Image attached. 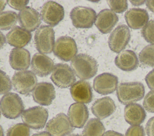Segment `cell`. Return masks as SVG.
Here are the masks:
<instances>
[{
	"instance_id": "1",
	"label": "cell",
	"mask_w": 154,
	"mask_h": 136,
	"mask_svg": "<svg viewBox=\"0 0 154 136\" xmlns=\"http://www.w3.org/2000/svg\"><path fill=\"white\" fill-rule=\"evenodd\" d=\"M71 67L75 74L81 79L92 78L97 71V62L92 56L84 53L77 55L71 61Z\"/></svg>"
},
{
	"instance_id": "2",
	"label": "cell",
	"mask_w": 154,
	"mask_h": 136,
	"mask_svg": "<svg viewBox=\"0 0 154 136\" xmlns=\"http://www.w3.org/2000/svg\"><path fill=\"white\" fill-rule=\"evenodd\" d=\"M144 86L141 82L121 83L117 88V98L122 104L128 105L141 100L144 96Z\"/></svg>"
},
{
	"instance_id": "3",
	"label": "cell",
	"mask_w": 154,
	"mask_h": 136,
	"mask_svg": "<svg viewBox=\"0 0 154 136\" xmlns=\"http://www.w3.org/2000/svg\"><path fill=\"white\" fill-rule=\"evenodd\" d=\"M0 108L4 116L8 119H14L22 114L24 105L21 98L17 93L9 92L1 98Z\"/></svg>"
},
{
	"instance_id": "4",
	"label": "cell",
	"mask_w": 154,
	"mask_h": 136,
	"mask_svg": "<svg viewBox=\"0 0 154 136\" xmlns=\"http://www.w3.org/2000/svg\"><path fill=\"white\" fill-rule=\"evenodd\" d=\"M35 48L40 53H51L55 44V32L51 26L42 25L34 35Z\"/></svg>"
},
{
	"instance_id": "5",
	"label": "cell",
	"mask_w": 154,
	"mask_h": 136,
	"mask_svg": "<svg viewBox=\"0 0 154 136\" xmlns=\"http://www.w3.org/2000/svg\"><path fill=\"white\" fill-rule=\"evenodd\" d=\"M36 75L31 71L15 72L12 77V84L15 90L22 95H28L37 85Z\"/></svg>"
},
{
	"instance_id": "6",
	"label": "cell",
	"mask_w": 154,
	"mask_h": 136,
	"mask_svg": "<svg viewBox=\"0 0 154 136\" xmlns=\"http://www.w3.org/2000/svg\"><path fill=\"white\" fill-rule=\"evenodd\" d=\"M23 122L34 129L45 127L48 118V110L41 106H35L24 110L21 116Z\"/></svg>"
},
{
	"instance_id": "7",
	"label": "cell",
	"mask_w": 154,
	"mask_h": 136,
	"mask_svg": "<svg viewBox=\"0 0 154 136\" xmlns=\"http://www.w3.org/2000/svg\"><path fill=\"white\" fill-rule=\"evenodd\" d=\"M70 17L75 27L90 28L93 26L95 22L96 13L91 8L78 6L71 10Z\"/></svg>"
},
{
	"instance_id": "8",
	"label": "cell",
	"mask_w": 154,
	"mask_h": 136,
	"mask_svg": "<svg viewBox=\"0 0 154 136\" xmlns=\"http://www.w3.org/2000/svg\"><path fill=\"white\" fill-rule=\"evenodd\" d=\"M53 52L58 58L67 62L76 56L78 49L74 39L70 37L62 36L56 40Z\"/></svg>"
},
{
	"instance_id": "9",
	"label": "cell",
	"mask_w": 154,
	"mask_h": 136,
	"mask_svg": "<svg viewBox=\"0 0 154 136\" xmlns=\"http://www.w3.org/2000/svg\"><path fill=\"white\" fill-rule=\"evenodd\" d=\"M51 79L58 87L67 88L72 86L76 77L72 69L66 64H57L54 65Z\"/></svg>"
},
{
	"instance_id": "10",
	"label": "cell",
	"mask_w": 154,
	"mask_h": 136,
	"mask_svg": "<svg viewBox=\"0 0 154 136\" xmlns=\"http://www.w3.org/2000/svg\"><path fill=\"white\" fill-rule=\"evenodd\" d=\"M45 129L52 136H66L74 130L69 117L64 113H59L51 119Z\"/></svg>"
},
{
	"instance_id": "11",
	"label": "cell",
	"mask_w": 154,
	"mask_h": 136,
	"mask_svg": "<svg viewBox=\"0 0 154 136\" xmlns=\"http://www.w3.org/2000/svg\"><path fill=\"white\" fill-rule=\"evenodd\" d=\"M131 39L129 28L125 25H119L109 35L108 45L109 49L115 53H120L128 44Z\"/></svg>"
},
{
	"instance_id": "12",
	"label": "cell",
	"mask_w": 154,
	"mask_h": 136,
	"mask_svg": "<svg viewBox=\"0 0 154 136\" xmlns=\"http://www.w3.org/2000/svg\"><path fill=\"white\" fill-rule=\"evenodd\" d=\"M40 16L44 22L55 26L64 18V8L56 2L49 1L42 5Z\"/></svg>"
},
{
	"instance_id": "13",
	"label": "cell",
	"mask_w": 154,
	"mask_h": 136,
	"mask_svg": "<svg viewBox=\"0 0 154 136\" xmlns=\"http://www.w3.org/2000/svg\"><path fill=\"white\" fill-rule=\"evenodd\" d=\"M117 77L108 72L98 75L93 81L94 90L101 95H108L114 92L117 89Z\"/></svg>"
},
{
	"instance_id": "14",
	"label": "cell",
	"mask_w": 154,
	"mask_h": 136,
	"mask_svg": "<svg viewBox=\"0 0 154 136\" xmlns=\"http://www.w3.org/2000/svg\"><path fill=\"white\" fill-rule=\"evenodd\" d=\"M19 25L29 32L35 31L41 23V16L34 8L25 7L18 14Z\"/></svg>"
},
{
	"instance_id": "15",
	"label": "cell",
	"mask_w": 154,
	"mask_h": 136,
	"mask_svg": "<svg viewBox=\"0 0 154 136\" xmlns=\"http://www.w3.org/2000/svg\"><path fill=\"white\" fill-rule=\"evenodd\" d=\"M32 97L37 103L42 105H49L55 98V88L50 83H39L33 90Z\"/></svg>"
},
{
	"instance_id": "16",
	"label": "cell",
	"mask_w": 154,
	"mask_h": 136,
	"mask_svg": "<svg viewBox=\"0 0 154 136\" xmlns=\"http://www.w3.org/2000/svg\"><path fill=\"white\" fill-rule=\"evenodd\" d=\"M31 65V69L35 74L40 77H46L52 71L54 63L48 56L36 53L32 58Z\"/></svg>"
},
{
	"instance_id": "17",
	"label": "cell",
	"mask_w": 154,
	"mask_h": 136,
	"mask_svg": "<svg viewBox=\"0 0 154 136\" xmlns=\"http://www.w3.org/2000/svg\"><path fill=\"white\" fill-rule=\"evenodd\" d=\"M119 21L117 14L109 9L101 10L96 16L94 24L102 34L110 32Z\"/></svg>"
},
{
	"instance_id": "18",
	"label": "cell",
	"mask_w": 154,
	"mask_h": 136,
	"mask_svg": "<svg viewBox=\"0 0 154 136\" xmlns=\"http://www.w3.org/2000/svg\"><path fill=\"white\" fill-rule=\"evenodd\" d=\"M67 114L72 125L77 128H82L89 116L87 107L78 102L73 103L70 106Z\"/></svg>"
},
{
	"instance_id": "19",
	"label": "cell",
	"mask_w": 154,
	"mask_h": 136,
	"mask_svg": "<svg viewBox=\"0 0 154 136\" xmlns=\"http://www.w3.org/2000/svg\"><path fill=\"white\" fill-rule=\"evenodd\" d=\"M70 91L73 100L78 103L88 104L92 101L91 87L87 81H78L71 86Z\"/></svg>"
},
{
	"instance_id": "20",
	"label": "cell",
	"mask_w": 154,
	"mask_h": 136,
	"mask_svg": "<svg viewBox=\"0 0 154 136\" xmlns=\"http://www.w3.org/2000/svg\"><path fill=\"white\" fill-rule=\"evenodd\" d=\"M30 53L23 48H14L10 53L9 62L12 68L16 70L24 71L30 65Z\"/></svg>"
},
{
	"instance_id": "21",
	"label": "cell",
	"mask_w": 154,
	"mask_h": 136,
	"mask_svg": "<svg viewBox=\"0 0 154 136\" xmlns=\"http://www.w3.org/2000/svg\"><path fill=\"white\" fill-rule=\"evenodd\" d=\"M31 37L30 32L19 26L13 27L6 35L7 43L16 48H22L26 46L31 41Z\"/></svg>"
},
{
	"instance_id": "22",
	"label": "cell",
	"mask_w": 154,
	"mask_h": 136,
	"mask_svg": "<svg viewBox=\"0 0 154 136\" xmlns=\"http://www.w3.org/2000/svg\"><path fill=\"white\" fill-rule=\"evenodd\" d=\"M116 109L114 101L109 96L99 98L93 104L91 110L93 114L99 119L111 116Z\"/></svg>"
},
{
	"instance_id": "23",
	"label": "cell",
	"mask_w": 154,
	"mask_h": 136,
	"mask_svg": "<svg viewBox=\"0 0 154 136\" xmlns=\"http://www.w3.org/2000/svg\"><path fill=\"white\" fill-rule=\"evenodd\" d=\"M125 19L131 28L138 29L144 28L149 22V14L144 9L134 8L125 13Z\"/></svg>"
},
{
	"instance_id": "24",
	"label": "cell",
	"mask_w": 154,
	"mask_h": 136,
	"mask_svg": "<svg viewBox=\"0 0 154 136\" xmlns=\"http://www.w3.org/2000/svg\"><path fill=\"white\" fill-rule=\"evenodd\" d=\"M114 62L119 68L125 71L135 70L138 66V60L136 54L130 50L120 52L116 56Z\"/></svg>"
},
{
	"instance_id": "25",
	"label": "cell",
	"mask_w": 154,
	"mask_h": 136,
	"mask_svg": "<svg viewBox=\"0 0 154 136\" xmlns=\"http://www.w3.org/2000/svg\"><path fill=\"white\" fill-rule=\"evenodd\" d=\"M146 113L144 108L138 104H128L124 109V117L129 124L135 126L140 125L145 120Z\"/></svg>"
},
{
	"instance_id": "26",
	"label": "cell",
	"mask_w": 154,
	"mask_h": 136,
	"mask_svg": "<svg viewBox=\"0 0 154 136\" xmlns=\"http://www.w3.org/2000/svg\"><path fill=\"white\" fill-rule=\"evenodd\" d=\"M105 128L99 119L93 118L90 119L82 131V136H102Z\"/></svg>"
},
{
	"instance_id": "27",
	"label": "cell",
	"mask_w": 154,
	"mask_h": 136,
	"mask_svg": "<svg viewBox=\"0 0 154 136\" xmlns=\"http://www.w3.org/2000/svg\"><path fill=\"white\" fill-rule=\"evenodd\" d=\"M18 20L17 14L12 11L0 13V30H8L16 24Z\"/></svg>"
},
{
	"instance_id": "28",
	"label": "cell",
	"mask_w": 154,
	"mask_h": 136,
	"mask_svg": "<svg viewBox=\"0 0 154 136\" xmlns=\"http://www.w3.org/2000/svg\"><path fill=\"white\" fill-rule=\"evenodd\" d=\"M139 61L144 67H154V44L144 47L139 53Z\"/></svg>"
},
{
	"instance_id": "29",
	"label": "cell",
	"mask_w": 154,
	"mask_h": 136,
	"mask_svg": "<svg viewBox=\"0 0 154 136\" xmlns=\"http://www.w3.org/2000/svg\"><path fill=\"white\" fill-rule=\"evenodd\" d=\"M30 130L28 126L23 123H17L10 127L7 136H29Z\"/></svg>"
},
{
	"instance_id": "30",
	"label": "cell",
	"mask_w": 154,
	"mask_h": 136,
	"mask_svg": "<svg viewBox=\"0 0 154 136\" xmlns=\"http://www.w3.org/2000/svg\"><path fill=\"white\" fill-rule=\"evenodd\" d=\"M141 34L144 39L149 43L154 44V20H150L143 28Z\"/></svg>"
},
{
	"instance_id": "31",
	"label": "cell",
	"mask_w": 154,
	"mask_h": 136,
	"mask_svg": "<svg viewBox=\"0 0 154 136\" xmlns=\"http://www.w3.org/2000/svg\"><path fill=\"white\" fill-rule=\"evenodd\" d=\"M12 87V83L9 76L0 70V95L7 93Z\"/></svg>"
},
{
	"instance_id": "32",
	"label": "cell",
	"mask_w": 154,
	"mask_h": 136,
	"mask_svg": "<svg viewBox=\"0 0 154 136\" xmlns=\"http://www.w3.org/2000/svg\"><path fill=\"white\" fill-rule=\"evenodd\" d=\"M111 10L115 13H122L128 9V2L126 0L120 1H107Z\"/></svg>"
},
{
	"instance_id": "33",
	"label": "cell",
	"mask_w": 154,
	"mask_h": 136,
	"mask_svg": "<svg viewBox=\"0 0 154 136\" xmlns=\"http://www.w3.org/2000/svg\"><path fill=\"white\" fill-rule=\"evenodd\" d=\"M143 104L146 111L154 113V90H151L146 95Z\"/></svg>"
},
{
	"instance_id": "34",
	"label": "cell",
	"mask_w": 154,
	"mask_h": 136,
	"mask_svg": "<svg viewBox=\"0 0 154 136\" xmlns=\"http://www.w3.org/2000/svg\"><path fill=\"white\" fill-rule=\"evenodd\" d=\"M125 136H145L144 128L140 125L131 126L127 129Z\"/></svg>"
},
{
	"instance_id": "35",
	"label": "cell",
	"mask_w": 154,
	"mask_h": 136,
	"mask_svg": "<svg viewBox=\"0 0 154 136\" xmlns=\"http://www.w3.org/2000/svg\"><path fill=\"white\" fill-rule=\"evenodd\" d=\"M29 2V1L24 0V1H14V0H8L7 1L8 4L12 7L13 8L16 10H22Z\"/></svg>"
},
{
	"instance_id": "36",
	"label": "cell",
	"mask_w": 154,
	"mask_h": 136,
	"mask_svg": "<svg viewBox=\"0 0 154 136\" xmlns=\"http://www.w3.org/2000/svg\"><path fill=\"white\" fill-rule=\"evenodd\" d=\"M146 132L147 136H154V116L147 121L146 125Z\"/></svg>"
},
{
	"instance_id": "37",
	"label": "cell",
	"mask_w": 154,
	"mask_h": 136,
	"mask_svg": "<svg viewBox=\"0 0 154 136\" xmlns=\"http://www.w3.org/2000/svg\"><path fill=\"white\" fill-rule=\"evenodd\" d=\"M145 80L149 89L154 90V69L146 75Z\"/></svg>"
},
{
	"instance_id": "38",
	"label": "cell",
	"mask_w": 154,
	"mask_h": 136,
	"mask_svg": "<svg viewBox=\"0 0 154 136\" xmlns=\"http://www.w3.org/2000/svg\"><path fill=\"white\" fill-rule=\"evenodd\" d=\"M102 136H124V135H123L122 134H120L119 132H116L114 131L109 130V131H108L106 132H105Z\"/></svg>"
},
{
	"instance_id": "39",
	"label": "cell",
	"mask_w": 154,
	"mask_h": 136,
	"mask_svg": "<svg viewBox=\"0 0 154 136\" xmlns=\"http://www.w3.org/2000/svg\"><path fill=\"white\" fill-rule=\"evenodd\" d=\"M146 5L147 7L153 13H154V1L148 0L146 1Z\"/></svg>"
},
{
	"instance_id": "40",
	"label": "cell",
	"mask_w": 154,
	"mask_h": 136,
	"mask_svg": "<svg viewBox=\"0 0 154 136\" xmlns=\"http://www.w3.org/2000/svg\"><path fill=\"white\" fill-rule=\"evenodd\" d=\"M6 42V38L4 35L0 31V49H1Z\"/></svg>"
},
{
	"instance_id": "41",
	"label": "cell",
	"mask_w": 154,
	"mask_h": 136,
	"mask_svg": "<svg viewBox=\"0 0 154 136\" xmlns=\"http://www.w3.org/2000/svg\"><path fill=\"white\" fill-rule=\"evenodd\" d=\"M31 136H51V134L46 131H43V132H40L38 133H36L33 134Z\"/></svg>"
},
{
	"instance_id": "42",
	"label": "cell",
	"mask_w": 154,
	"mask_h": 136,
	"mask_svg": "<svg viewBox=\"0 0 154 136\" xmlns=\"http://www.w3.org/2000/svg\"><path fill=\"white\" fill-rule=\"evenodd\" d=\"M130 2L132 3L134 5H140L143 4L144 2H146L145 1H130Z\"/></svg>"
},
{
	"instance_id": "43",
	"label": "cell",
	"mask_w": 154,
	"mask_h": 136,
	"mask_svg": "<svg viewBox=\"0 0 154 136\" xmlns=\"http://www.w3.org/2000/svg\"><path fill=\"white\" fill-rule=\"evenodd\" d=\"M7 1H5V0L0 1V13L4 9L7 4Z\"/></svg>"
},
{
	"instance_id": "44",
	"label": "cell",
	"mask_w": 154,
	"mask_h": 136,
	"mask_svg": "<svg viewBox=\"0 0 154 136\" xmlns=\"http://www.w3.org/2000/svg\"><path fill=\"white\" fill-rule=\"evenodd\" d=\"M0 136H4V131L2 127L0 125Z\"/></svg>"
},
{
	"instance_id": "45",
	"label": "cell",
	"mask_w": 154,
	"mask_h": 136,
	"mask_svg": "<svg viewBox=\"0 0 154 136\" xmlns=\"http://www.w3.org/2000/svg\"><path fill=\"white\" fill-rule=\"evenodd\" d=\"M69 136H81V135H80L79 134H72V135H70Z\"/></svg>"
},
{
	"instance_id": "46",
	"label": "cell",
	"mask_w": 154,
	"mask_h": 136,
	"mask_svg": "<svg viewBox=\"0 0 154 136\" xmlns=\"http://www.w3.org/2000/svg\"><path fill=\"white\" fill-rule=\"evenodd\" d=\"M1 111H0V118H1Z\"/></svg>"
}]
</instances>
